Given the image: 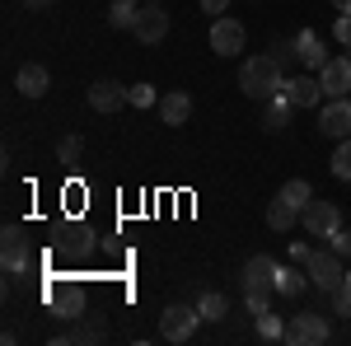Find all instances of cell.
<instances>
[{"mask_svg": "<svg viewBox=\"0 0 351 346\" xmlns=\"http://www.w3.org/2000/svg\"><path fill=\"white\" fill-rule=\"evenodd\" d=\"M239 89L248 94V99H258V103L276 99V94L286 89V71H281V61H276L271 52H267V56H253V61H243Z\"/></svg>", "mask_w": 351, "mask_h": 346, "instance_id": "1", "label": "cell"}, {"mask_svg": "<svg viewBox=\"0 0 351 346\" xmlns=\"http://www.w3.org/2000/svg\"><path fill=\"white\" fill-rule=\"evenodd\" d=\"M304 271H309V286H319V291H328V295L347 281V267H342V258H337L332 248H319V253L304 262Z\"/></svg>", "mask_w": 351, "mask_h": 346, "instance_id": "2", "label": "cell"}, {"mask_svg": "<svg viewBox=\"0 0 351 346\" xmlns=\"http://www.w3.org/2000/svg\"><path fill=\"white\" fill-rule=\"evenodd\" d=\"M197 323H202L197 304H169L160 314V337L164 342H188L192 332H197Z\"/></svg>", "mask_w": 351, "mask_h": 346, "instance_id": "3", "label": "cell"}, {"mask_svg": "<svg viewBox=\"0 0 351 346\" xmlns=\"http://www.w3.org/2000/svg\"><path fill=\"white\" fill-rule=\"evenodd\" d=\"M300 225H304V234H314V239H332V234L342 230V211H337L332 201H309V206L300 211Z\"/></svg>", "mask_w": 351, "mask_h": 346, "instance_id": "4", "label": "cell"}, {"mask_svg": "<svg viewBox=\"0 0 351 346\" xmlns=\"http://www.w3.org/2000/svg\"><path fill=\"white\" fill-rule=\"evenodd\" d=\"M286 342H291V346H324L328 342V319H324V314H314V309L295 314V319L286 323Z\"/></svg>", "mask_w": 351, "mask_h": 346, "instance_id": "5", "label": "cell"}, {"mask_svg": "<svg viewBox=\"0 0 351 346\" xmlns=\"http://www.w3.org/2000/svg\"><path fill=\"white\" fill-rule=\"evenodd\" d=\"M47 304H52L56 319H80L84 314V291L75 286V281H56V286H47Z\"/></svg>", "mask_w": 351, "mask_h": 346, "instance_id": "6", "label": "cell"}, {"mask_svg": "<svg viewBox=\"0 0 351 346\" xmlns=\"http://www.w3.org/2000/svg\"><path fill=\"white\" fill-rule=\"evenodd\" d=\"M132 33L145 42V47H160L164 38H169V10H164V5H145V10L136 14V28H132Z\"/></svg>", "mask_w": 351, "mask_h": 346, "instance_id": "7", "label": "cell"}, {"mask_svg": "<svg viewBox=\"0 0 351 346\" xmlns=\"http://www.w3.org/2000/svg\"><path fill=\"white\" fill-rule=\"evenodd\" d=\"M319 132L328 140H347L351 136V99H328V108L319 112Z\"/></svg>", "mask_w": 351, "mask_h": 346, "instance_id": "8", "label": "cell"}, {"mask_svg": "<svg viewBox=\"0 0 351 346\" xmlns=\"http://www.w3.org/2000/svg\"><path fill=\"white\" fill-rule=\"evenodd\" d=\"M108 337V323L94 319V314H80V319H71V328L56 337L61 346H89V342H104Z\"/></svg>", "mask_w": 351, "mask_h": 346, "instance_id": "9", "label": "cell"}, {"mask_svg": "<svg viewBox=\"0 0 351 346\" xmlns=\"http://www.w3.org/2000/svg\"><path fill=\"white\" fill-rule=\"evenodd\" d=\"M319 80H324L328 99H347L351 94V56H328L324 71H319Z\"/></svg>", "mask_w": 351, "mask_h": 346, "instance_id": "10", "label": "cell"}, {"mask_svg": "<svg viewBox=\"0 0 351 346\" xmlns=\"http://www.w3.org/2000/svg\"><path fill=\"white\" fill-rule=\"evenodd\" d=\"M0 262H5L10 276L28 267V239H24V230H19V225H5V234H0Z\"/></svg>", "mask_w": 351, "mask_h": 346, "instance_id": "11", "label": "cell"}, {"mask_svg": "<svg viewBox=\"0 0 351 346\" xmlns=\"http://www.w3.org/2000/svg\"><path fill=\"white\" fill-rule=\"evenodd\" d=\"M211 52H216V56H234V52H243V24H239V19L220 14L216 24H211Z\"/></svg>", "mask_w": 351, "mask_h": 346, "instance_id": "12", "label": "cell"}, {"mask_svg": "<svg viewBox=\"0 0 351 346\" xmlns=\"http://www.w3.org/2000/svg\"><path fill=\"white\" fill-rule=\"evenodd\" d=\"M127 103H132V89L117 80H99L89 89V108L94 112H117V108H127Z\"/></svg>", "mask_w": 351, "mask_h": 346, "instance_id": "13", "label": "cell"}, {"mask_svg": "<svg viewBox=\"0 0 351 346\" xmlns=\"http://www.w3.org/2000/svg\"><path fill=\"white\" fill-rule=\"evenodd\" d=\"M281 94H286L295 108H319L324 103V80H314V75H291Z\"/></svg>", "mask_w": 351, "mask_h": 346, "instance_id": "14", "label": "cell"}, {"mask_svg": "<svg viewBox=\"0 0 351 346\" xmlns=\"http://www.w3.org/2000/svg\"><path fill=\"white\" fill-rule=\"evenodd\" d=\"M14 89H19L24 99H43V94L52 89V75H47V66H38V61L19 66V75H14Z\"/></svg>", "mask_w": 351, "mask_h": 346, "instance_id": "15", "label": "cell"}, {"mask_svg": "<svg viewBox=\"0 0 351 346\" xmlns=\"http://www.w3.org/2000/svg\"><path fill=\"white\" fill-rule=\"evenodd\" d=\"M276 271H281V262H276V258L253 253V262L243 267V291H253V286H271V291H276Z\"/></svg>", "mask_w": 351, "mask_h": 346, "instance_id": "16", "label": "cell"}, {"mask_svg": "<svg viewBox=\"0 0 351 346\" xmlns=\"http://www.w3.org/2000/svg\"><path fill=\"white\" fill-rule=\"evenodd\" d=\"M188 117H192V99L183 94V89H169V94L160 99V122L164 127H183Z\"/></svg>", "mask_w": 351, "mask_h": 346, "instance_id": "17", "label": "cell"}, {"mask_svg": "<svg viewBox=\"0 0 351 346\" xmlns=\"http://www.w3.org/2000/svg\"><path fill=\"white\" fill-rule=\"evenodd\" d=\"M295 52H300V66H309V71H324L328 47H324V38H319L314 28H304V33L295 38Z\"/></svg>", "mask_w": 351, "mask_h": 346, "instance_id": "18", "label": "cell"}, {"mask_svg": "<svg viewBox=\"0 0 351 346\" xmlns=\"http://www.w3.org/2000/svg\"><path fill=\"white\" fill-rule=\"evenodd\" d=\"M291 99H286V94H276V99H267V108H263V127H267V132H281V127H286V122H291Z\"/></svg>", "mask_w": 351, "mask_h": 346, "instance_id": "19", "label": "cell"}, {"mask_svg": "<svg viewBox=\"0 0 351 346\" xmlns=\"http://www.w3.org/2000/svg\"><path fill=\"white\" fill-rule=\"evenodd\" d=\"M295 220H300V211L291 206V201H271L267 206V230H276V234H286V230H295Z\"/></svg>", "mask_w": 351, "mask_h": 346, "instance_id": "20", "label": "cell"}, {"mask_svg": "<svg viewBox=\"0 0 351 346\" xmlns=\"http://www.w3.org/2000/svg\"><path fill=\"white\" fill-rule=\"evenodd\" d=\"M276 197H281V201H291V206H295V211H304V206H309V201H314V187L304 183V178H291V183L281 187V192H276Z\"/></svg>", "mask_w": 351, "mask_h": 346, "instance_id": "21", "label": "cell"}, {"mask_svg": "<svg viewBox=\"0 0 351 346\" xmlns=\"http://www.w3.org/2000/svg\"><path fill=\"white\" fill-rule=\"evenodd\" d=\"M304 286H309V271H295V267L276 271V295H300Z\"/></svg>", "mask_w": 351, "mask_h": 346, "instance_id": "22", "label": "cell"}, {"mask_svg": "<svg viewBox=\"0 0 351 346\" xmlns=\"http://www.w3.org/2000/svg\"><path fill=\"white\" fill-rule=\"evenodd\" d=\"M197 309H202V319H206V323H220V319H225V309H230V299L216 295V291H206L202 299H197Z\"/></svg>", "mask_w": 351, "mask_h": 346, "instance_id": "23", "label": "cell"}, {"mask_svg": "<svg viewBox=\"0 0 351 346\" xmlns=\"http://www.w3.org/2000/svg\"><path fill=\"white\" fill-rule=\"evenodd\" d=\"M258 337H263V342H286V323L276 319V314H258Z\"/></svg>", "mask_w": 351, "mask_h": 346, "instance_id": "24", "label": "cell"}, {"mask_svg": "<svg viewBox=\"0 0 351 346\" xmlns=\"http://www.w3.org/2000/svg\"><path fill=\"white\" fill-rule=\"evenodd\" d=\"M332 173H337L342 183H351V136L337 140V150H332Z\"/></svg>", "mask_w": 351, "mask_h": 346, "instance_id": "25", "label": "cell"}, {"mask_svg": "<svg viewBox=\"0 0 351 346\" xmlns=\"http://www.w3.org/2000/svg\"><path fill=\"white\" fill-rule=\"evenodd\" d=\"M332 309H337L342 319H351V271H347V281L332 291Z\"/></svg>", "mask_w": 351, "mask_h": 346, "instance_id": "26", "label": "cell"}, {"mask_svg": "<svg viewBox=\"0 0 351 346\" xmlns=\"http://www.w3.org/2000/svg\"><path fill=\"white\" fill-rule=\"evenodd\" d=\"M132 108H160V94L150 84H132Z\"/></svg>", "mask_w": 351, "mask_h": 346, "instance_id": "27", "label": "cell"}, {"mask_svg": "<svg viewBox=\"0 0 351 346\" xmlns=\"http://www.w3.org/2000/svg\"><path fill=\"white\" fill-rule=\"evenodd\" d=\"M80 150H84V140H80V136H66V140L56 145V155H61V164H75V160H80Z\"/></svg>", "mask_w": 351, "mask_h": 346, "instance_id": "28", "label": "cell"}, {"mask_svg": "<svg viewBox=\"0 0 351 346\" xmlns=\"http://www.w3.org/2000/svg\"><path fill=\"white\" fill-rule=\"evenodd\" d=\"M271 56L281 61V71L291 66V61H300V52H295V42H271Z\"/></svg>", "mask_w": 351, "mask_h": 346, "instance_id": "29", "label": "cell"}, {"mask_svg": "<svg viewBox=\"0 0 351 346\" xmlns=\"http://www.w3.org/2000/svg\"><path fill=\"white\" fill-rule=\"evenodd\" d=\"M332 253H337L342 262L351 258V230H337V234H332Z\"/></svg>", "mask_w": 351, "mask_h": 346, "instance_id": "30", "label": "cell"}, {"mask_svg": "<svg viewBox=\"0 0 351 346\" xmlns=\"http://www.w3.org/2000/svg\"><path fill=\"white\" fill-rule=\"evenodd\" d=\"M332 38H337L342 47H351V14H337V24H332Z\"/></svg>", "mask_w": 351, "mask_h": 346, "instance_id": "31", "label": "cell"}, {"mask_svg": "<svg viewBox=\"0 0 351 346\" xmlns=\"http://www.w3.org/2000/svg\"><path fill=\"white\" fill-rule=\"evenodd\" d=\"M309 258H314V248H304V243H291V262H309Z\"/></svg>", "mask_w": 351, "mask_h": 346, "instance_id": "32", "label": "cell"}, {"mask_svg": "<svg viewBox=\"0 0 351 346\" xmlns=\"http://www.w3.org/2000/svg\"><path fill=\"white\" fill-rule=\"evenodd\" d=\"M202 10H206V14H225V10H230V0H202Z\"/></svg>", "mask_w": 351, "mask_h": 346, "instance_id": "33", "label": "cell"}, {"mask_svg": "<svg viewBox=\"0 0 351 346\" xmlns=\"http://www.w3.org/2000/svg\"><path fill=\"white\" fill-rule=\"evenodd\" d=\"M28 10H47V5H56V0H24Z\"/></svg>", "mask_w": 351, "mask_h": 346, "instance_id": "34", "label": "cell"}, {"mask_svg": "<svg viewBox=\"0 0 351 346\" xmlns=\"http://www.w3.org/2000/svg\"><path fill=\"white\" fill-rule=\"evenodd\" d=\"M112 10H136V0H112Z\"/></svg>", "mask_w": 351, "mask_h": 346, "instance_id": "35", "label": "cell"}, {"mask_svg": "<svg viewBox=\"0 0 351 346\" xmlns=\"http://www.w3.org/2000/svg\"><path fill=\"white\" fill-rule=\"evenodd\" d=\"M337 5V14H351V0H332Z\"/></svg>", "mask_w": 351, "mask_h": 346, "instance_id": "36", "label": "cell"}, {"mask_svg": "<svg viewBox=\"0 0 351 346\" xmlns=\"http://www.w3.org/2000/svg\"><path fill=\"white\" fill-rule=\"evenodd\" d=\"M145 5H164V0H145Z\"/></svg>", "mask_w": 351, "mask_h": 346, "instance_id": "37", "label": "cell"}, {"mask_svg": "<svg viewBox=\"0 0 351 346\" xmlns=\"http://www.w3.org/2000/svg\"><path fill=\"white\" fill-rule=\"evenodd\" d=\"M347 56H351V47H347Z\"/></svg>", "mask_w": 351, "mask_h": 346, "instance_id": "38", "label": "cell"}]
</instances>
